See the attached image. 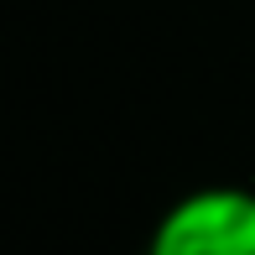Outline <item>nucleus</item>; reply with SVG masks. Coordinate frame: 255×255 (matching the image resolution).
<instances>
[{"label":"nucleus","instance_id":"nucleus-1","mask_svg":"<svg viewBox=\"0 0 255 255\" xmlns=\"http://www.w3.org/2000/svg\"><path fill=\"white\" fill-rule=\"evenodd\" d=\"M146 255H255V193L198 188L156 219Z\"/></svg>","mask_w":255,"mask_h":255}]
</instances>
